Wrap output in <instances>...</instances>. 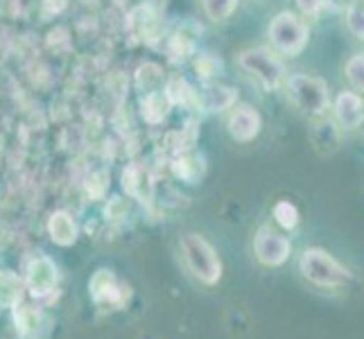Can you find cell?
Instances as JSON below:
<instances>
[{"label": "cell", "instance_id": "1", "mask_svg": "<svg viewBox=\"0 0 364 339\" xmlns=\"http://www.w3.org/2000/svg\"><path fill=\"white\" fill-rule=\"evenodd\" d=\"M285 93L290 104L308 118L328 116L331 111V86L319 75L292 72L285 77Z\"/></svg>", "mask_w": 364, "mask_h": 339}, {"label": "cell", "instance_id": "2", "mask_svg": "<svg viewBox=\"0 0 364 339\" xmlns=\"http://www.w3.org/2000/svg\"><path fill=\"white\" fill-rule=\"evenodd\" d=\"M269 48L281 57H299L310 43V25L304 16L285 9L267 25Z\"/></svg>", "mask_w": 364, "mask_h": 339}, {"label": "cell", "instance_id": "3", "mask_svg": "<svg viewBox=\"0 0 364 339\" xmlns=\"http://www.w3.org/2000/svg\"><path fill=\"white\" fill-rule=\"evenodd\" d=\"M237 64L240 68L251 75L265 91H279L285 84L287 70L279 53H274L267 45H258V48H249L237 57Z\"/></svg>", "mask_w": 364, "mask_h": 339}, {"label": "cell", "instance_id": "4", "mask_svg": "<svg viewBox=\"0 0 364 339\" xmlns=\"http://www.w3.org/2000/svg\"><path fill=\"white\" fill-rule=\"evenodd\" d=\"M299 269L304 274V279L317 287H342L350 281V271L342 265L340 260H335L328 251L319 247L306 249L301 254Z\"/></svg>", "mask_w": 364, "mask_h": 339}, {"label": "cell", "instance_id": "5", "mask_svg": "<svg viewBox=\"0 0 364 339\" xmlns=\"http://www.w3.org/2000/svg\"><path fill=\"white\" fill-rule=\"evenodd\" d=\"M181 247H183V256H186L188 267H191V271L197 276V279H202L208 285L218 283L220 274H222V262L215 254V249L199 235H186Z\"/></svg>", "mask_w": 364, "mask_h": 339}, {"label": "cell", "instance_id": "6", "mask_svg": "<svg viewBox=\"0 0 364 339\" xmlns=\"http://www.w3.org/2000/svg\"><path fill=\"white\" fill-rule=\"evenodd\" d=\"M328 116L342 129V134L358 131L364 124V97L350 89H342L331 99Z\"/></svg>", "mask_w": 364, "mask_h": 339}, {"label": "cell", "instance_id": "7", "mask_svg": "<svg viewBox=\"0 0 364 339\" xmlns=\"http://www.w3.org/2000/svg\"><path fill=\"white\" fill-rule=\"evenodd\" d=\"M254 251H256V258L267 267H279L283 262L290 258V251H292V242L287 240L285 235L281 233H274L269 229H262L256 240H254Z\"/></svg>", "mask_w": 364, "mask_h": 339}, {"label": "cell", "instance_id": "8", "mask_svg": "<svg viewBox=\"0 0 364 339\" xmlns=\"http://www.w3.org/2000/svg\"><path fill=\"white\" fill-rule=\"evenodd\" d=\"M342 129L331 116L310 118V141L321 156H331L342 147Z\"/></svg>", "mask_w": 364, "mask_h": 339}, {"label": "cell", "instance_id": "9", "mask_svg": "<svg viewBox=\"0 0 364 339\" xmlns=\"http://www.w3.org/2000/svg\"><path fill=\"white\" fill-rule=\"evenodd\" d=\"M260 127H262V118L254 107L240 104L237 109H233L229 118V134L237 143H251L260 134Z\"/></svg>", "mask_w": 364, "mask_h": 339}, {"label": "cell", "instance_id": "10", "mask_svg": "<svg viewBox=\"0 0 364 339\" xmlns=\"http://www.w3.org/2000/svg\"><path fill=\"white\" fill-rule=\"evenodd\" d=\"M197 99L206 111H222L235 104L237 93L233 89H227V86H210L202 95H197Z\"/></svg>", "mask_w": 364, "mask_h": 339}, {"label": "cell", "instance_id": "11", "mask_svg": "<svg viewBox=\"0 0 364 339\" xmlns=\"http://www.w3.org/2000/svg\"><path fill=\"white\" fill-rule=\"evenodd\" d=\"M342 75H344V82L350 91L364 95V50L353 53L344 61Z\"/></svg>", "mask_w": 364, "mask_h": 339}, {"label": "cell", "instance_id": "12", "mask_svg": "<svg viewBox=\"0 0 364 339\" xmlns=\"http://www.w3.org/2000/svg\"><path fill=\"white\" fill-rule=\"evenodd\" d=\"M50 233H53V240L59 244H73L75 237H77V226H75L73 217L66 212H55L53 220H50Z\"/></svg>", "mask_w": 364, "mask_h": 339}, {"label": "cell", "instance_id": "13", "mask_svg": "<svg viewBox=\"0 0 364 339\" xmlns=\"http://www.w3.org/2000/svg\"><path fill=\"white\" fill-rule=\"evenodd\" d=\"M344 25L348 34L353 36L355 41L364 43V3L358 0H350L344 9Z\"/></svg>", "mask_w": 364, "mask_h": 339}, {"label": "cell", "instance_id": "14", "mask_svg": "<svg viewBox=\"0 0 364 339\" xmlns=\"http://www.w3.org/2000/svg\"><path fill=\"white\" fill-rule=\"evenodd\" d=\"M240 0H204V9L213 21H227L237 9Z\"/></svg>", "mask_w": 364, "mask_h": 339}, {"label": "cell", "instance_id": "15", "mask_svg": "<svg viewBox=\"0 0 364 339\" xmlns=\"http://www.w3.org/2000/svg\"><path fill=\"white\" fill-rule=\"evenodd\" d=\"M168 95H163V93H152L147 97V102H145V109H143V116L149 120V122H159L163 120V116L168 113Z\"/></svg>", "mask_w": 364, "mask_h": 339}, {"label": "cell", "instance_id": "16", "mask_svg": "<svg viewBox=\"0 0 364 339\" xmlns=\"http://www.w3.org/2000/svg\"><path fill=\"white\" fill-rule=\"evenodd\" d=\"M274 217H276V222H279L283 229H294V226L299 224V210H296V206L294 204H290V202H279L274 206Z\"/></svg>", "mask_w": 364, "mask_h": 339}, {"label": "cell", "instance_id": "17", "mask_svg": "<svg viewBox=\"0 0 364 339\" xmlns=\"http://www.w3.org/2000/svg\"><path fill=\"white\" fill-rule=\"evenodd\" d=\"M294 5L299 9V16L317 21L323 14V9L328 7V0H294Z\"/></svg>", "mask_w": 364, "mask_h": 339}, {"label": "cell", "instance_id": "18", "mask_svg": "<svg viewBox=\"0 0 364 339\" xmlns=\"http://www.w3.org/2000/svg\"><path fill=\"white\" fill-rule=\"evenodd\" d=\"M168 99L170 102H186L188 97H191L193 93H191V89H188V84L183 82V80H179V77H174L170 84H168Z\"/></svg>", "mask_w": 364, "mask_h": 339}, {"label": "cell", "instance_id": "19", "mask_svg": "<svg viewBox=\"0 0 364 339\" xmlns=\"http://www.w3.org/2000/svg\"><path fill=\"white\" fill-rule=\"evenodd\" d=\"M358 3H364V0H358Z\"/></svg>", "mask_w": 364, "mask_h": 339}]
</instances>
